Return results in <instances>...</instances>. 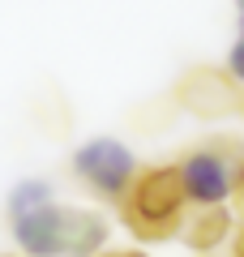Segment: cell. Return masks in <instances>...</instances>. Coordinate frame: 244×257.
I'll return each instance as SVG.
<instances>
[{"label":"cell","instance_id":"cell-4","mask_svg":"<svg viewBox=\"0 0 244 257\" xmlns=\"http://www.w3.org/2000/svg\"><path fill=\"white\" fill-rule=\"evenodd\" d=\"M176 172H180L184 202L218 206L227 193H231V167H227L218 155H193V159H184Z\"/></svg>","mask_w":244,"mask_h":257},{"label":"cell","instance_id":"cell-2","mask_svg":"<svg viewBox=\"0 0 244 257\" xmlns=\"http://www.w3.org/2000/svg\"><path fill=\"white\" fill-rule=\"evenodd\" d=\"M184 210V189L176 167H159V172L137 176L125 189V214L142 236H167Z\"/></svg>","mask_w":244,"mask_h":257},{"label":"cell","instance_id":"cell-3","mask_svg":"<svg viewBox=\"0 0 244 257\" xmlns=\"http://www.w3.org/2000/svg\"><path fill=\"white\" fill-rule=\"evenodd\" d=\"M73 167H77L99 193H107V197H125V189L133 184V155H129L120 142H107V138L81 146L77 159H73Z\"/></svg>","mask_w":244,"mask_h":257},{"label":"cell","instance_id":"cell-1","mask_svg":"<svg viewBox=\"0 0 244 257\" xmlns=\"http://www.w3.org/2000/svg\"><path fill=\"white\" fill-rule=\"evenodd\" d=\"M13 227H18V240L26 244V253L35 257H86L103 240V223L94 214L64 210L56 202L13 214Z\"/></svg>","mask_w":244,"mask_h":257},{"label":"cell","instance_id":"cell-6","mask_svg":"<svg viewBox=\"0 0 244 257\" xmlns=\"http://www.w3.org/2000/svg\"><path fill=\"white\" fill-rule=\"evenodd\" d=\"M231 73H235V77L244 82V43H240V47L231 52Z\"/></svg>","mask_w":244,"mask_h":257},{"label":"cell","instance_id":"cell-5","mask_svg":"<svg viewBox=\"0 0 244 257\" xmlns=\"http://www.w3.org/2000/svg\"><path fill=\"white\" fill-rule=\"evenodd\" d=\"M223 227H227V214L210 210V214H206V223H197V227H193V240H197V244H210V240H214Z\"/></svg>","mask_w":244,"mask_h":257}]
</instances>
